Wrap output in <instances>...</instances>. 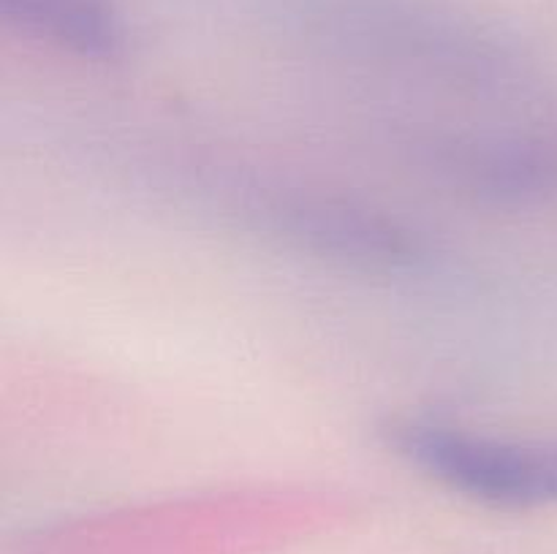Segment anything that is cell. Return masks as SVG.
<instances>
[{
  "label": "cell",
  "mask_w": 557,
  "mask_h": 554,
  "mask_svg": "<svg viewBox=\"0 0 557 554\" xmlns=\"http://www.w3.org/2000/svg\"><path fill=\"white\" fill-rule=\"evenodd\" d=\"M389 445L444 487L498 508L557 503V443L468 432L424 418L397 421Z\"/></svg>",
  "instance_id": "cell-1"
},
{
  "label": "cell",
  "mask_w": 557,
  "mask_h": 554,
  "mask_svg": "<svg viewBox=\"0 0 557 554\" xmlns=\"http://www.w3.org/2000/svg\"><path fill=\"white\" fill-rule=\"evenodd\" d=\"M5 22L90 60L123 52L125 33L112 0H0Z\"/></svg>",
  "instance_id": "cell-2"
}]
</instances>
